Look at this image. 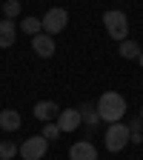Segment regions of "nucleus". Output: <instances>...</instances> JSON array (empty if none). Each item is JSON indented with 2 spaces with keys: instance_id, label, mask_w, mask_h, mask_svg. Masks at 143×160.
<instances>
[{
  "instance_id": "obj_1",
  "label": "nucleus",
  "mask_w": 143,
  "mask_h": 160,
  "mask_svg": "<svg viewBox=\"0 0 143 160\" xmlns=\"http://www.w3.org/2000/svg\"><path fill=\"white\" fill-rule=\"evenodd\" d=\"M97 114L106 123H120L123 114H126V97L120 92H103L97 100Z\"/></svg>"
},
{
  "instance_id": "obj_2",
  "label": "nucleus",
  "mask_w": 143,
  "mask_h": 160,
  "mask_svg": "<svg viewBox=\"0 0 143 160\" xmlns=\"http://www.w3.org/2000/svg\"><path fill=\"white\" fill-rule=\"evenodd\" d=\"M103 26H106V34L112 40H117V43H123V40L129 37V17L120 9H109L103 14Z\"/></svg>"
},
{
  "instance_id": "obj_3",
  "label": "nucleus",
  "mask_w": 143,
  "mask_h": 160,
  "mask_svg": "<svg viewBox=\"0 0 143 160\" xmlns=\"http://www.w3.org/2000/svg\"><path fill=\"white\" fill-rule=\"evenodd\" d=\"M129 137H132V129H129V123H109V129H106V149L109 152H120V149H126L129 146Z\"/></svg>"
},
{
  "instance_id": "obj_4",
  "label": "nucleus",
  "mask_w": 143,
  "mask_h": 160,
  "mask_svg": "<svg viewBox=\"0 0 143 160\" xmlns=\"http://www.w3.org/2000/svg\"><path fill=\"white\" fill-rule=\"evenodd\" d=\"M40 20H43V32L54 37V34H60V32L66 29V23H69V12H66V9H49Z\"/></svg>"
},
{
  "instance_id": "obj_5",
  "label": "nucleus",
  "mask_w": 143,
  "mask_h": 160,
  "mask_svg": "<svg viewBox=\"0 0 143 160\" xmlns=\"http://www.w3.org/2000/svg\"><path fill=\"white\" fill-rule=\"evenodd\" d=\"M46 149H49V140L43 134L26 137L23 143H20V157H23V160H40V157L46 154Z\"/></svg>"
},
{
  "instance_id": "obj_6",
  "label": "nucleus",
  "mask_w": 143,
  "mask_h": 160,
  "mask_svg": "<svg viewBox=\"0 0 143 160\" xmlns=\"http://www.w3.org/2000/svg\"><path fill=\"white\" fill-rule=\"evenodd\" d=\"M54 123L60 126V132H74L80 123H83V117H80V109H60V114H57Z\"/></svg>"
},
{
  "instance_id": "obj_7",
  "label": "nucleus",
  "mask_w": 143,
  "mask_h": 160,
  "mask_svg": "<svg viewBox=\"0 0 143 160\" xmlns=\"http://www.w3.org/2000/svg\"><path fill=\"white\" fill-rule=\"evenodd\" d=\"M32 49H34L37 57H52V54H54V37L46 34V32L34 34V37H32Z\"/></svg>"
},
{
  "instance_id": "obj_8",
  "label": "nucleus",
  "mask_w": 143,
  "mask_h": 160,
  "mask_svg": "<svg viewBox=\"0 0 143 160\" xmlns=\"http://www.w3.org/2000/svg\"><path fill=\"white\" fill-rule=\"evenodd\" d=\"M57 114H60V106L54 103V100H40V103H34V117L43 120V123L57 120Z\"/></svg>"
},
{
  "instance_id": "obj_9",
  "label": "nucleus",
  "mask_w": 143,
  "mask_h": 160,
  "mask_svg": "<svg viewBox=\"0 0 143 160\" xmlns=\"http://www.w3.org/2000/svg\"><path fill=\"white\" fill-rule=\"evenodd\" d=\"M69 160H97V149L89 143V140H77V143L69 149Z\"/></svg>"
},
{
  "instance_id": "obj_10",
  "label": "nucleus",
  "mask_w": 143,
  "mask_h": 160,
  "mask_svg": "<svg viewBox=\"0 0 143 160\" xmlns=\"http://www.w3.org/2000/svg\"><path fill=\"white\" fill-rule=\"evenodd\" d=\"M14 37H17V23L3 17V20H0V49L14 46Z\"/></svg>"
},
{
  "instance_id": "obj_11",
  "label": "nucleus",
  "mask_w": 143,
  "mask_h": 160,
  "mask_svg": "<svg viewBox=\"0 0 143 160\" xmlns=\"http://www.w3.org/2000/svg\"><path fill=\"white\" fill-rule=\"evenodd\" d=\"M20 112H14V109H3L0 112V132H17L20 129Z\"/></svg>"
},
{
  "instance_id": "obj_12",
  "label": "nucleus",
  "mask_w": 143,
  "mask_h": 160,
  "mask_svg": "<svg viewBox=\"0 0 143 160\" xmlns=\"http://www.w3.org/2000/svg\"><path fill=\"white\" fill-rule=\"evenodd\" d=\"M20 32H23V34H29V37H34V34H40V32H43V20H40V17H23V20H20Z\"/></svg>"
},
{
  "instance_id": "obj_13",
  "label": "nucleus",
  "mask_w": 143,
  "mask_h": 160,
  "mask_svg": "<svg viewBox=\"0 0 143 160\" xmlns=\"http://www.w3.org/2000/svg\"><path fill=\"white\" fill-rule=\"evenodd\" d=\"M117 52H120V57H123V60H137V57H140V46L135 43V40H129V37L117 46Z\"/></svg>"
},
{
  "instance_id": "obj_14",
  "label": "nucleus",
  "mask_w": 143,
  "mask_h": 160,
  "mask_svg": "<svg viewBox=\"0 0 143 160\" xmlns=\"http://www.w3.org/2000/svg\"><path fill=\"white\" fill-rule=\"evenodd\" d=\"M80 117H83V123L86 126H97L100 123V114H97V106H92V103H86V106H80Z\"/></svg>"
},
{
  "instance_id": "obj_15",
  "label": "nucleus",
  "mask_w": 143,
  "mask_h": 160,
  "mask_svg": "<svg viewBox=\"0 0 143 160\" xmlns=\"http://www.w3.org/2000/svg\"><path fill=\"white\" fill-rule=\"evenodd\" d=\"M20 152V146H14L12 140H0V160H12Z\"/></svg>"
},
{
  "instance_id": "obj_16",
  "label": "nucleus",
  "mask_w": 143,
  "mask_h": 160,
  "mask_svg": "<svg viewBox=\"0 0 143 160\" xmlns=\"http://www.w3.org/2000/svg\"><path fill=\"white\" fill-rule=\"evenodd\" d=\"M17 14H20V3H17V0H6V3H3V17L14 20Z\"/></svg>"
},
{
  "instance_id": "obj_17",
  "label": "nucleus",
  "mask_w": 143,
  "mask_h": 160,
  "mask_svg": "<svg viewBox=\"0 0 143 160\" xmlns=\"http://www.w3.org/2000/svg\"><path fill=\"white\" fill-rule=\"evenodd\" d=\"M43 137H46V140H57V137H60V126L54 123V120L43 126Z\"/></svg>"
},
{
  "instance_id": "obj_18",
  "label": "nucleus",
  "mask_w": 143,
  "mask_h": 160,
  "mask_svg": "<svg viewBox=\"0 0 143 160\" xmlns=\"http://www.w3.org/2000/svg\"><path fill=\"white\" fill-rule=\"evenodd\" d=\"M129 129H132V132H140V129H143V120H140V117H137V120H132Z\"/></svg>"
},
{
  "instance_id": "obj_19",
  "label": "nucleus",
  "mask_w": 143,
  "mask_h": 160,
  "mask_svg": "<svg viewBox=\"0 0 143 160\" xmlns=\"http://www.w3.org/2000/svg\"><path fill=\"white\" fill-rule=\"evenodd\" d=\"M129 143H143V134H140V132H132V137H129Z\"/></svg>"
},
{
  "instance_id": "obj_20",
  "label": "nucleus",
  "mask_w": 143,
  "mask_h": 160,
  "mask_svg": "<svg viewBox=\"0 0 143 160\" xmlns=\"http://www.w3.org/2000/svg\"><path fill=\"white\" fill-rule=\"evenodd\" d=\"M137 63H140V69H143V52H140V57H137Z\"/></svg>"
},
{
  "instance_id": "obj_21",
  "label": "nucleus",
  "mask_w": 143,
  "mask_h": 160,
  "mask_svg": "<svg viewBox=\"0 0 143 160\" xmlns=\"http://www.w3.org/2000/svg\"><path fill=\"white\" fill-rule=\"evenodd\" d=\"M140 120H143V106H140Z\"/></svg>"
}]
</instances>
